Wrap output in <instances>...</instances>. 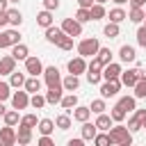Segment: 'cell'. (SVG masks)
<instances>
[{
  "mask_svg": "<svg viewBox=\"0 0 146 146\" xmlns=\"http://www.w3.org/2000/svg\"><path fill=\"white\" fill-rule=\"evenodd\" d=\"M89 110H91V114H100V112H105V110H107V105H105V98H96V100H91Z\"/></svg>",
  "mask_w": 146,
  "mask_h": 146,
  "instance_id": "obj_40",
  "label": "cell"
},
{
  "mask_svg": "<svg viewBox=\"0 0 146 146\" xmlns=\"http://www.w3.org/2000/svg\"><path fill=\"white\" fill-rule=\"evenodd\" d=\"M94 123H96V128H98V130H105V132H107V130H110V128L114 125L112 116H110V114H105V112L96 114V121H94Z\"/></svg>",
  "mask_w": 146,
  "mask_h": 146,
  "instance_id": "obj_23",
  "label": "cell"
},
{
  "mask_svg": "<svg viewBox=\"0 0 146 146\" xmlns=\"http://www.w3.org/2000/svg\"><path fill=\"white\" fill-rule=\"evenodd\" d=\"M103 34H105V36H110V39H116V36L121 34V27H119V23H112V21H110V23L103 27Z\"/></svg>",
  "mask_w": 146,
  "mask_h": 146,
  "instance_id": "obj_35",
  "label": "cell"
},
{
  "mask_svg": "<svg viewBox=\"0 0 146 146\" xmlns=\"http://www.w3.org/2000/svg\"><path fill=\"white\" fill-rule=\"evenodd\" d=\"M2 119H5V125H14V128H16V125L21 123V114H18V110H14V107L7 110V112L2 114Z\"/></svg>",
  "mask_w": 146,
  "mask_h": 146,
  "instance_id": "obj_30",
  "label": "cell"
},
{
  "mask_svg": "<svg viewBox=\"0 0 146 146\" xmlns=\"http://www.w3.org/2000/svg\"><path fill=\"white\" fill-rule=\"evenodd\" d=\"M66 68H68V73H73V75H82V73H87V59H84L82 55H78V57L68 59Z\"/></svg>",
  "mask_w": 146,
  "mask_h": 146,
  "instance_id": "obj_7",
  "label": "cell"
},
{
  "mask_svg": "<svg viewBox=\"0 0 146 146\" xmlns=\"http://www.w3.org/2000/svg\"><path fill=\"white\" fill-rule=\"evenodd\" d=\"M135 36H137V43H139L141 48H146V25H139Z\"/></svg>",
  "mask_w": 146,
  "mask_h": 146,
  "instance_id": "obj_48",
  "label": "cell"
},
{
  "mask_svg": "<svg viewBox=\"0 0 146 146\" xmlns=\"http://www.w3.org/2000/svg\"><path fill=\"white\" fill-rule=\"evenodd\" d=\"M64 36V30L62 27H57V25H50V27H46V41L48 43H59V39Z\"/></svg>",
  "mask_w": 146,
  "mask_h": 146,
  "instance_id": "obj_16",
  "label": "cell"
},
{
  "mask_svg": "<svg viewBox=\"0 0 146 146\" xmlns=\"http://www.w3.org/2000/svg\"><path fill=\"white\" fill-rule=\"evenodd\" d=\"M27 55H30V48H27L25 43H21V41H18V43H14V46H11V57H14L16 62H25V57H27Z\"/></svg>",
  "mask_w": 146,
  "mask_h": 146,
  "instance_id": "obj_17",
  "label": "cell"
},
{
  "mask_svg": "<svg viewBox=\"0 0 146 146\" xmlns=\"http://www.w3.org/2000/svg\"><path fill=\"white\" fill-rule=\"evenodd\" d=\"M110 116H112V121L123 123V121H125V116H128V112H125L121 105H114V107H112V112H110Z\"/></svg>",
  "mask_w": 146,
  "mask_h": 146,
  "instance_id": "obj_37",
  "label": "cell"
},
{
  "mask_svg": "<svg viewBox=\"0 0 146 146\" xmlns=\"http://www.w3.org/2000/svg\"><path fill=\"white\" fill-rule=\"evenodd\" d=\"M107 18L112 21V23H123L125 18H128V11L123 9V7H114V9H110V14H107Z\"/></svg>",
  "mask_w": 146,
  "mask_h": 146,
  "instance_id": "obj_27",
  "label": "cell"
},
{
  "mask_svg": "<svg viewBox=\"0 0 146 146\" xmlns=\"http://www.w3.org/2000/svg\"><path fill=\"white\" fill-rule=\"evenodd\" d=\"M7 98H11V84L5 82V80H0V100L5 103Z\"/></svg>",
  "mask_w": 146,
  "mask_h": 146,
  "instance_id": "obj_44",
  "label": "cell"
},
{
  "mask_svg": "<svg viewBox=\"0 0 146 146\" xmlns=\"http://www.w3.org/2000/svg\"><path fill=\"white\" fill-rule=\"evenodd\" d=\"M98 48H100V41H98L96 36H87V39H82V41L78 43V55H82V57L87 59V57H94V55L98 52Z\"/></svg>",
  "mask_w": 146,
  "mask_h": 146,
  "instance_id": "obj_2",
  "label": "cell"
},
{
  "mask_svg": "<svg viewBox=\"0 0 146 146\" xmlns=\"http://www.w3.org/2000/svg\"><path fill=\"white\" fill-rule=\"evenodd\" d=\"M36 130H39V135H52L55 132V121L52 119H39Z\"/></svg>",
  "mask_w": 146,
  "mask_h": 146,
  "instance_id": "obj_28",
  "label": "cell"
},
{
  "mask_svg": "<svg viewBox=\"0 0 146 146\" xmlns=\"http://www.w3.org/2000/svg\"><path fill=\"white\" fill-rule=\"evenodd\" d=\"M87 71H94V73H100V71H103V64H100V59H98L96 55H94L91 62L87 64Z\"/></svg>",
  "mask_w": 146,
  "mask_h": 146,
  "instance_id": "obj_47",
  "label": "cell"
},
{
  "mask_svg": "<svg viewBox=\"0 0 146 146\" xmlns=\"http://www.w3.org/2000/svg\"><path fill=\"white\" fill-rule=\"evenodd\" d=\"M119 80H121V84L123 87H135L137 84V80H139V68H128V71H121V75H119Z\"/></svg>",
  "mask_w": 146,
  "mask_h": 146,
  "instance_id": "obj_9",
  "label": "cell"
},
{
  "mask_svg": "<svg viewBox=\"0 0 146 146\" xmlns=\"http://www.w3.org/2000/svg\"><path fill=\"white\" fill-rule=\"evenodd\" d=\"M46 96V105H59L62 96H64V87L57 84V87H48V91L43 94Z\"/></svg>",
  "mask_w": 146,
  "mask_h": 146,
  "instance_id": "obj_10",
  "label": "cell"
},
{
  "mask_svg": "<svg viewBox=\"0 0 146 146\" xmlns=\"http://www.w3.org/2000/svg\"><path fill=\"white\" fill-rule=\"evenodd\" d=\"M141 130H146V116L141 119Z\"/></svg>",
  "mask_w": 146,
  "mask_h": 146,
  "instance_id": "obj_59",
  "label": "cell"
},
{
  "mask_svg": "<svg viewBox=\"0 0 146 146\" xmlns=\"http://www.w3.org/2000/svg\"><path fill=\"white\" fill-rule=\"evenodd\" d=\"M9 9V0H0V11H7Z\"/></svg>",
  "mask_w": 146,
  "mask_h": 146,
  "instance_id": "obj_55",
  "label": "cell"
},
{
  "mask_svg": "<svg viewBox=\"0 0 146 146\" xmlns=\"http://www.w3.org/2000/svg\"><path fill=\"white\" fill-rule=\"evenodd\" d=\"M94 2H98V5H105V2H107V0H94Z\"/></svg>",
  "mask_w": 146,
  "mask_h": 146,
  "instance_id": "obj_61",
  "label": "cell"
},
{
  "mask_svg": "<svg viewBox=\"0 0 146 146\" xmlns=\"http://www.w3.org/2000/svg\"><path fill=\"white\" fill-rule=\"evenodd\" d=\"M9 2H11V5H18V2H21V0H9Z\"/></svg>",
  "mask_w": 146,
  "mask_h": 146,
  "instance_id": "obj_62",
  "label": "cell"
},
{
  "mask_svg": "<svg viewBox=\"0 0 146 146\" xmlns=\"http://www.w3.org/2000/svg\"><path fill=\"white\" fill-rule=\"evenodd\" d=\"M5 112H7V107H5V103H2V100H0V116H2V114H5Z\"/></svg>",
  "mask_w": 146,
  "mask_h": 146,
  "instance_id": "obj_56",
  "label": "cell"
},
{
  "mask_svg": "<svg viewBox=\"0 0 146 146\" xmlns=\"http://www.w3.org/2000/svg\"><path fill=\"white\" fill-rule=\"evenodd\" d=\"M71 114H73V121H78V123L91 119V110H89L87 105H75V107L71 110Z\"/></svg>",
  "mask_w": 146,
  "mask_h": 146,
  "instance_id": "obj_14",
  "label": "cell"
},
{
  "mask_svg": "<svg viewBox=\"0 0 146 146\" xmlns=\"http://www.w3.org/2000/svg\"><path fill=\"white\" fill-rule=\"evenodd\" d=\"M121 80H103L100 82V98H114L119 91H121Z\"/></svg>",
  "mask_w": 146,
  "mask_h": 146,
  "instance_id": "obj_3",
  "label": "cell"
},
{
  "mask_svg": "<svg viewBox=\"0 0 146 146\" xmlns=\"http://www.w3.org/2000/svg\"><path fill=\"white\" fill-rule=\"evenodd\" d=\"M36 25L43 27V30L50 27V25H52V11H50V9H41V11L36 14Z\"/></svg>",
  "mask_w": 146,
  "mask_h": 146,
  "instance_id": "obj_25",
  "label": "cell"
},
{
  "mask_svg": "<svg viewBox=\"0 0 146 146\" xmlns=\"http://www.w3.org/2000/svg\"><path fill=\"white\" fill-rule=\"evenodd\" d=\"M139 80H146V68H144V71H139Z\"/></svg>",
  "mask_w": 146,
  "mask_h": 146,
  "instance_id": "obj_57",
  "label": "cell"
},
{
  "mask_svg": "<svg viewBox=\"0 0 146 146\" xmlns=\"http://www.w3.org/2000/svg\"><path fill=\"white\" fill-rule=\"evenodd\" d=\"M128 21L141 25V23H144V7H130V11H128Z\"/></svg>",
  "mask_w": 146,
  "mask_h": 146,
  "instance_id": "obj_32",
  "label": "cell"
},
{
  "mask_svg": "<svg viewBox=\"0 0 146 146\" xmlns=\"http://www.w3.org/2000/svg\"><path fill=\"white\" fill-rule=\"evenodd\" d=\"M71 125H73V121H71V114H68V112L55 116V128H59V130H68Z\"/></svg>",
  "mask_w": 146,
  "mask_h": 146,
  "instance_id": "obj_34",
  "label": "cell"
},
{
  "mask_svg": "<svg viewBox=\"0 0 146 146\" xmlns=\"http://www.w3.org/2000/svg\"><path fill=\"white\" fill-rule=\"evenodd\" d=\"M23 89H25L27 94H36V91H41V80H39V75H30V78H25Z\"/></svg>",
  "mask_w": 146,
  "mask_h": 146,
  "instance_id": "obj_26",
  "label": "cell"
},
{
  "mask_svg": "<svg viewBox=\"0 0 146 146\" xmlns=\"http://www.w3.org/2000/svg\"><path fill=\"white\" fill-rule=\"evenodd\" d=\"M62 87H64V91H78V87H80V75L68 73L66 78H62Z\"/></svg>",
  "mask_w": 146,
  "mask_h": 146,
  "instance_id": "obj_22",
  "label": "cell"
},
{
  "mask_svg": "<svg viewBox=\"0 0 146 146\" xmlns=\"http://www.w3.org/2000/svg\"><path fill=\"white\" fill-rule=\"evenodd\" d=\"M121 71H123V68H121V64H119V62H110V64H105V66H103V71H100V73H103V80H116V78L121 75Z\"/></svg>",
  "mask_w": 146,
  "mask_h": 146,
  "instance_id": "obj_11",
  "label": "cell"
},
{
  "mask_svg": "<svg viewBox=\"0 0 146 146\" xmlns=\"http://www.w3.org/2000/svg\"><path fill=\"white\" fill-rule=\"evenodd\" d=\"M112 2H114V5H119V7H121V5H125V2H128V0H112Z\"/></svg>",
  "mask_w": 146,
  "mask_h": 146,
  "instance_id": "obj_58",
  "label": "cell"
},
{
  "mask_svg": "<svg viewBox=\"0 0 146 146\" xmlns=\"http://www.w3.org/2000/svg\"><path fill=\"white\" fill-rule=\"evenodd\" d=\"M87 82H89V84H100V82H103V73L87 71Z\"/></svg>",
  "mask_w": 146,
  "mask_h": 146,
  "instance_id": "obj_49",
  "label": "cell"
},
{
  "mask_svg": "<svg viewBox=\"0 0 146 146\" xmlns=\"http://www.w3.org/2000/svg\"><path fill=\"white\" fill-rule=\"evenodd\" d=\"M75 21H78V23H89V21H91L89 9H87V7H78V11H75Z\"/></svg>",
  "mask_w": 146,
  "mask_h": 146,
  "instance_id": "obj_41",
  "label": "cell"
},
{
  "mask_svg": "<svg viewBox=\"0 0 146 146\" xmlns=\"http://www.w3.org/2000/svg\"><path fill=\"white\" fill-rule=\"evenodd\" d=\"M107 135H110V141H112V144H119V146H130V144H132V132H130L128 125H123V123L112 125V128L107 130Z\"/></svg>",
  "mask_w": 146,
  "mask_h": 146,
  "instance_id": "obj_1",
  "label": "cell"
},
{
  "mask_svg": "<svg viewBox=\"0 0 146 146\" xmlns=\"http://www.w3.org/2000/svg\"><path fill=\"white\" fill-rule=\"evenodd\" d=\"M135 89V98H146V80H137V84L132 87Z\"/></svg>",
  "mask_w": 146,
  "mask_h": 146,
  "instance_id": "obj_43",
  "label": "cell"
},
{
  "mask_svg": "<svg viewBox=\"0 0 146 146\" xmlns=\"http://www.w3.org/2000/svg\"><path fill=\"white\" fill-rule=\"evenodd\" d=\"M73 43H75V36H68V34H64V36L59 39L57 48H59V50H73Z\"/></svg>",
  "mask_w": 146,
  "mask_h": 146,
  "instance_id": "obj_39",
  "label": "cell"
},
{
  "mask_svg": "<svg viewBox=\"0 0 146 146\" xmlns=\"http://www.w3.org/2000/svg\"><path fill=\"white\" fill-rule=\"evenodd\" d=\"M59 105H62V110H64V112H68V114H71V110H73V107L78 105V96H75L73 91H66V94L62 96Z\"/></svg>",
  "mask_w": 146,
  "mask_h": 146,
  "instance_id": "obj_18",
  "label": "cell"
},
{
  "mask_svg": "<svg viewBox=\"0 0 146 146\" xmlns=\"http://www.w3.org/2000/svg\"><path fill=\"white\" fill-rule=\"evenodd\" d=\"M0 48H5V39H2V32H0Z\"/></svg>",
  "mask_w": 146,
  "mask_h": 146,
  "instance_id": "obj_60",
  "label": "cell"
},
{
  "mask_svg": "<svg viewBox=\"0 0 146 146\" xmlns=\"http://www.w3.org/2000/svg\"><path fill=\"white\" fill-rule=\"evenodd\" d=\"M59 27H62L64 34H68V36H82V23H78L75 18H64Z\"/></svg>",
  "mask_w": 146,
  "mask_h": 146,
  "instance_id": "obj_6",
  "label": "cell"
},
{
  "mask_svg": "<svg viewBox=\"0 0 146 146\" xmlns=\"http://www.w3.org/2000/svg\"><path fill=\"white\" fill-rule=\"evenodd\" d=\"M11 107L14 110H27L30 107V94L23 89V91H11Z\"/></svg>",
  "mask_w": 146,
  "mask_h": 146,
  "instance_id": "obj_5",
  "label": "cell"
},
{
  "mask_svg": "<svg viewBox=\"0 0 146 146\" xmlns=\"http://www.w3.org/2000/svg\"><path fill=\"white\" fill-rule=\"evenodd\" d=\"M7 21H9L11 27H21V23H23V14H21V9L9 7V9H7Z\"/></svg>",
  "mask_w": 146,
  "mask_h": 146,
  "instance_id": "obj_24",
  "label": "cell"
},
{
  "mask_svg": "<svg viewBox=\"0 0 146 146\" xmlns=\"http://www.w3.org/2000/svg\"><path fill=\"white\" fill-rule=\"evenodd\" d=\"M2 39H5V48H11L14 43H18V41H21V32H18L16 27L5 30V32H2Z\"/></svg>",
  "mask_w": 146,
  "mask_h": 146,
  "instance_id": "obj_21",
  "label": "cell"
},
{
  "mask_svg": "<svg viewBox=\"0 0 146 146\" xmlns=\"http://www.w3.org/2000/svg\"><path fill=\"white\" fill-rule=\"evenodd\" d=\"M25 73H27V75H41V73H43V64H41V59L27 55V57H25Z\"/></svg>",
  "mask_w": 146,
  "mask_h": 146,
  "instance_id": "obj_8",
  "label": "cell"
},
{
  "mask_svg": "<svg viewBox=\"0 0 146 146\" xmlns=\"http://www.w3.org/2000/svg\"><path fill=\"white\" fill-rule=\"evenodd\" d=\"M119 59H121L123 64H132V62L137 59L135 48H132V46H128V43H125V46H121V48H119Z\"/></svg>",
  "mask_w": 146,
  "mask_h": 146,
  "instance_id": "obj_15",
  "label": "cell"
},
{
  "mask_svg": "<svg viewBox=\"0 0 146 146\" xmlns=\"http://www.w3.org/2000/svg\"><path fill=\"white\" fill-rule=\"evenodd\" d=\"M128 130H130V132H132V135H135V132H139V130H141V121H139V119H137V116H135V114H132V116H130V119H128Z\"/></svg>",
  "mask_w": 146,
  "mask_h": 146,
  "instance_id": "obj_46",
  "label": "cell"
},
{
  "mask_svg": "<svg viewBox=\"0 0 146 146\" xmlns=\"http://www.w3.org/2000/svg\"><path fill=\"white\" fill-rule=\"evenodd\" d=\"M130 2V7H144L146 5V0H128Z\"/></svg>",
  "mask_w": 146,
  "mask_h": 146,
  "instance_id": "obj_54",
  "label": "cell"
},
{
  "mask_svg": "<svg viewBox=\"0 0 146 146\" xmlns=\"http://www.w3.org/2000/svg\"><path fill=\"white\" fill-rule=\"evenodd\" d=\"M144 25H146V9H144Z\"/></svg>",
  "mask_w": 146,
  "mask_h": 146,
  "instance_id": "obj_63",
  "label": "cell"
},
{
  "mask_svg": "<svg viewBox=\"0 0 146 146\" xmlns=\"http://www.w3.org/2000/svg\"><path fill=\"white\" fill-rule=\"evenodd\" d=\"M36 144H39V146H55V141H52L50 135H41V137L36 139Z\"/></svg>",
  "mask_w": 146,
  "mask_h": 146,
  "instance_id": "obj_50",
  "label": "cell"
},
{
  "mask_svg": "<svg viewBox=\"0 0 146 146\" xmlns=\"http://www.w3.org/2000/svg\"><path fill=\"white\" fill-rule=\"evenodd\" d=\"M43 82H46V87H57V84H62V73H59V68L57 66H43Z\"/></svg>",
  "mask_w": 146,
  "mask_h": 146,
  "instance_id": "obj_4",
  "label": "cell"
},
{
  "mask_svg": "<svg viewBox=\"0 0 146 146\" xmlns=\"http://www.w3.org/2000/svg\"><path fill=\"white\" fill-rule=\"evenodd\" d=\"M89 14H91V21H100V18H105V16H107V9H105V5L94 2V5L89 7Z\"/></svg>",
  "mask_w": 146,
  "mask_h": 146,
  "instance_id": "obj_31",
  "label": "cell"
},
{
  "mask_svg": "<svg viewBox=\"0 0 146 146\" xmlns=\"http://www.w3.org/2000/svg\"><path fill=\"white\" fill-rule=\"evenodd\" d=\"M9 84H11V89H23V84H25V73L11 71V73H9Z\"/></svg>",
  "mask_w": 146,
  "mask_h": 146,
  "instance_id": "obj_29",
  "label": "cell"
},
{
  "mask_svg": "<svg viewBox=\"0 0 146 146\" xmlns=\"http://www.w3.org/2000/svg\"><path fill=\"white\" fill-rule=\"evenodd\" d=\"M41 2H43V9H50V11L59 7V0H41Z\"/></svg>",
  "mask_w": 146,
  "mask_h": 146,
  "instance_id": "obj_51",
  "label": "cell"
},
{
  "mask_svg": "<svg viewBox=\"0 0 146 146\" xmlns=\"http://www.w3.org/2000/svg\"><path fill=\"white\" fill-rule=\"evenodd\" d=\"M96 132H98V128H96V123H89V121H82V128H80V137H82L84 141H91V139L96 137Z\"/></svg>",
  "mask_w": 146,
  "mask_h": 146,
  "instance_id": "obj_19",
  "label": "cell"
},
{
  "mask_svg": "<svg viewBox=\"0 0 146 146\" xmlns=\"http://www.w3.org/2000/svg\"><path fill=\"white\" fill-rule=\"evenodd\" d=\"M91 141H94L96 146H110V144H112V141H110V135H107L105 130H98V132H96V137H94Z\"/></svg>",
  "mask_w": 146,
  "mask_h": 146,
  "instance_id": "obj_38",
  "label": "cell"
},
{
  "mask_svg": "<svg viewBox=\"0 0 146 146\" xmlns=\"http://www.w3.org/2000/svg\"><path fill=\"white\" fill-rule=\"evenodd\" d=\"M30 107H34V110H41V107H46V96H43L41 91L32 94V96H30Z\"/></svg>",
  "mask_w": 146,
  "mask_h": 146,
  "instance_id": "obj_36",
  "label": "cell"
},
{
  "mask_svg": "<svg viewBox=\"0 0 146 146\" xmlns=\"http://www.w3.org/2000/svg\"><path fill=\"white\" fill-rule=\"evenodd\" d=\"M91 5H94V0H78V7H87L89 9Z\"/></svg>",
  "mask_w": 146,
  "mask_h": 146,
  "instance_id": "obj_53",
  "label": "cell"
},
{
  "mask_svg": "<svg viewBox=\"0 0 146 146\" xmlns=\"http://www.w3.org/2000/svg\"><path fill=\"white\" fill-rule=\"evenodd\" d=\"M21 123L27 125V128H36L39 119H36V114H23V116H21Z\"/></svg>",
  "mask_w": 146,
  "mask_h": 146,
  "instance_id": "obj_45",
  "label": "cell"
},
{
  "mask_svg": "<svg viewBox=\"0 0 146 146\" xmlns=\"http://www.w3.org/2000/svg\"><path fill=\"white\" fill-rule=\"evenodd\" d=\"M11 71H16V59L11 55L0 57V75H9Z\"/></svg>",
  "mask_w": 146,
  "mask_h": 146,
  "instance_id": "obj_20",
  "label": "cell"
},
{
  "mask_svg": "<svg viewBox=\"0 0 146 146\" xmlns=\"http://www.w3.org/2000/svg\"><path fill=\"white\" fill-rule=\"evenodd\" d=\"M14 144H16V130H14V125L0 128V146H14Z\"/></svg>",
  "mask_w": 146,
  "mask_h": 146,
  "instance_id": "obj_12",
  "label": "cell"
},
{
  "mask_svg": "<svg viewBox=\"0 0 146 146\" xmlns=\"http://www.w3.org/2000/svg\"><path fill=\"white\" fill-rule=\"evenodd\" d=\"M116 105H121L125 112H135V110H137V98H135V96H121Z\"/></svg>",
  "mask_w": 146,
  "mask_h": 146,
  "instance_id": "obj_33",
  "label": "cell"
},
{
  "mask_svg": "<svg viewBox=\"0 0 146 146\" xmlns=\"http://www.w3.org/2000/svg\"><path fill=\"white\" fill-rule=\"evenodd\" d=\"M96 57H98V59H100V64L105 66V64H110V62H112V50H110V48H98Z\"/></svg>",
  "mask_w": 146,
  "mask_h": 146,
  "instance_id": "obj_42",
  "label": "cell"
},
{
  "mask_svg": "<svg viewBox=\"0 0 146 146\" xmlns=\"http://www.w3.org/2000/svg\"><path fill=\"white\" fill-rule=\"evenodd\" d=\"M30 141H32V128H27V125L18 123V132H16V144H18V146H27Z\"/></svg>",
  "mask_w": 146,
  "mask_h": 146,
  "instance_id": "obj_13",
  "label": "cell"
},
{
  "mask_svg": "<svg viewBox=\"0 0 146 146\" xmlns=\"http://www.w3.org/2000/svg\"><path fill=\"white\" fill-rule=\"evenodd\" d=\"M82 144H84L82 137H78V139H68V146H82Z\"/></svg>",
  "mask_w": 146,
  "mask_h": 146,
  "instance_id": "obj_52",
  "label": "cell"
}]
</instances>
